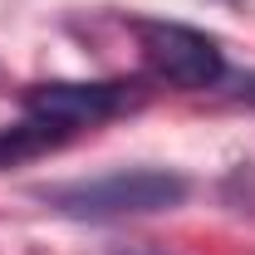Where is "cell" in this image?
<instances>
[{"instance_id":"6da1fadb","label":"cell","mask_w":255,"mask_h":255,"mask_svg":"<svg viewBox=\"0 0 255 255\" xmlns=\"http://www.w3.org/2000/svg\"><path fill=\"white\" fill-rule=\"evenodd\" d=\"M191 182L162 167H132V172H108V177H84V182H54L34 196L64 216L84 221H113V216H147V211H172L187 201Z\"/></svg>"},{"instance_id":"7a4b0ae2","label":"cell","mask_w":255,"mask_h":255,"mask_svg":"<svg viewBox=\"0 0 255 255\" xmlns=\"http://www.w3.org/2000/svg\"><path fill=\"white\" fill-rule=\"evenodd\" d=\"M132 34H137V49L152 69V79L172 84V89L201 94L226 79V54L206 30H191L177 20H137Z\"/></svg>"},{"instance_id":"3957f363","label":"cell","mask_w":255,"mask_h":255,"mask_svg":"<svg viewBox=\"0 0 255 255\" xmlns=\"http://www.w3.org/2000/svg\"><path fill=\"white\" fill-rule=\"evenodd\" d=\"M142 84H128V79H89V84H34L25 94V113H39V118H54L69 132L79 128H98L118 113H132L142 108Z\"/></svg>"},{"instance_id":"277c9868","label":"cell","mask_w":255,"mask_h":255,"mask_svg":"<svg viewBox=\"0 0 255 255\" xmlns=\"http://www.w3.org/2000/svg\"><path fill=\"white\" fill-rule=\"evenodd\" d=\"M74 132L54 118H39V113H25L15 128H0V167H15V162H30L49 147H64Z\"/></svg>"},{"instance_id":"5b68a950","label":"cell","mask_w":255,"mask_h":255,"mask_svg":"<svg viewBox=\"0 0 255 255\" xmlns=\"http://www.w3.org/2000/svg\"><path fill=\"white\" fill-rule=\"evenodd\" d=\"M236 98H241V103H251V108H255V74H246V79L236 84Z\"/></svg>"},{"instance_id":"8992f818","label":"cell","mask_w":255,"mask_h":255,"mask_svg":"<svg viewBox=\"0 0 255 255\" xmlns=\"http://www.w3.org/2000/svg\"><path fill=\"white\" fill-rule=\"evenodd\" d=\"M118 255H167V251H142V246H137V251H118Z\"/></svg>"}]
</instances>
